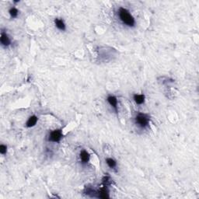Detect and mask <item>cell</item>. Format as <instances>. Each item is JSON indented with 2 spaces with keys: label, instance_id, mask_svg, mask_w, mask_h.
<instances>
[{
  "label": "cell",
  "instance_id": "cell-13",
  "mask_svg": "<svg viewBox=\"0 0 199 199\" xmlns=\"http://www.w3.org/2000/svg\"><path fill=\"white\" fill-rule=\"evenodd\" d=\"M7 151H8V147L7 146L4 144H1L0 145V153L2 154V156L6 155L7 153Z\"/></svg>",
  "mask_w": 199,
  "mask_h": 199
},
{
  "label": "cell",
  "instance_id": "cell-2",
  "mask_svg": "<svg viewBox=\"0 0 199 199\" xmlns=\"http://www.w3.org/2000/svg\"><path fill=\"white\" fill-rule=\"evenodd\" d=\"M150 118L149 115L143 113H138L135 117V123L138 128L145 129L149 126Z\"/></svg>",
  "mask_w": 199,
  "mask_h": 199
},
{
  "label": "cell",
  "instance_id": "cell-5",
  "mask_svg": "<svg viewBox=\"0 0 199 199\" xmlns=\"http://www.w3.org/2000/svg\"><path fill=\"white\" fill-rule=\"evenodd\" d=\"M107 101L109 103L110 106L114 109L116 114H117L118 113V101H117V97L114 95H109L107 97Z\"/></svg>",
  "mask_w": 199,
  "mask_h": 199
},
{
  "label": "cell",
  "instance_id": "cell-4",
  "mask_svg": "<svg viewBox=\"0 0 199 199\" xmlns=\"http://www.w3.org/2000/svg\"><path fill=\"white\" fill-rule=\"evenodd\" d=\"M0 43L1 45L4 47H8L12 44V41L7 33L4 32L3 31H1V37H0Z\"/></svg>",
  "mask_w": 199,
  "mask_h": 199
},
{
  "label": "cell",
  "instance_id": "cell-10",
  "mask_svg": "<svg viewBox=\"0 0 199 199\" xmlns=\"http://www.w3.org/2000/svg\"><path fill=\"white\" fill-rule=\"evenodd\" d=\"M133 100L136 104L142 105L145 103V101H146V96H145V94H143V93H142V94H137V93H135V94H133Z\"/></svg>",
  "mask_w": 199,
  "mask_h": 199
},
{
  "label": "cell",
  "instance_id": "cell-8",
  "mask_svg": "<svg viewBox=\"0 0 199 199\" xmlns=\"http://www.w3.org/2000/svg\"><path fill=\"white\" fill-rule=\"evenodd\" d=\"M97 197L100 198H109V192H108L107 187L105 185H103V187L100 189L97 192Z\"/></svg>",
  "mask_w": 199,
  "mask_h": 199
},
{
  "label": "cell",
  "instance_id": "cell-9",
  "mask_svg": "<svg viewBox=\"0 0 199 199\" xmlns=\"http://www.w3.org/2000/svg\"><path fill=\"white\" fill-rule=\"evenodd\" d=\"M37 122L38 117H37L36 115H31V117H29V118L27 119V121L26 124H25V126L27 128H33V127H34L35 125H37Z\"/></svg>",
  "mask_w": 199,
  "mask_h": 199
},
{
  "label": "cell",
  "instance_id": "cell-7",
  "mask_svg": "<svg viewBox=\"0 0 199 199\" xmlns=\"http://www.w3.org/2000/svg\"><path fill=\"white\" fill-rule=\"evenodd\" d=\"M54 23H55V27H56L57 29H58L61 31H66V24L62 19L55 18V20H54Z\"/></svg>",
  "mask_w": 199,
  "mask_h": 199
},
{
  "label": "cell",
  "instance_id": "cell-1",
  "mask_svg": "<svg viewBox=\"0 0 199 199\" xmlns=\"http://www.w3.org/2000/svg\"><path fill=\"white\" fill-rule=\"evenodd\" d=\"M117 16L120 21L128 27H135L136 22L131 12L124 7H120L117 10Z\"/></svg>",
  "mask_w": 199,
  "mask_h": 199
},
{
  "label": "cell",
  "instance_id": "cell-11",
  "mask_svg": "<svg viewBox=\"0 0 199 199\" xmlns=\"http://www.w3.org/2000/svg\"><path fill=\"white\" fill-rule=\"evenodd\" d=\"M105 161H106V163L107 164V166L111 169H112V170H114L117 166V161L113 158H107L105 160Z\"/></svg>",
  "mask_w": 199,
  "mask_h": 199
},
{
  "label": "cell",
  "instance_id": "cell-3",
  "mask_svg": "<svg viewBox=\"0 0 199 199\" xmlns=\"http://www.w3.org/2000/svg\"><path fill=\"white\" fill-rule=\"evenodd\" d=\"M63 133L62 129H55L49 133L47 136V141L53 143H58L62 139Z\"/></svg>",
  "mask_w": 199,
  "mask_h": 199
},
{
  "label": "cell",
  "instance_id": "cell-12",
  "mask_svg": "<svg viewBox=\"0 0 199 199\" xmlns=\"http://www.w3.org/2000/svg\"><path fill=\"white\" fill-rule=\"evenodd\" d=\"M19 13H20V11L18 10V9L16 7H11L10 9H9V14L10 16L11 19H15L17 18L19 16Z\"/></svg>",
  "mask_w": 199,
  "mask_h": 199
},
{
  "label": "cell",
  "instance_id": "cell-6",
  "mask_svg": "<svg viewBox=\"0 0 199 199\" xmlns=\"http://www.w3.org/2000/svg\"><path fill=\"white\" fill-rule=\"evenodd\" d=\"M79 160H80L81 163L82 165H87L90 160V153L85 149L81 150L80 152H79Z\"/></svg>",
  "mask_w": 199,
  "mask_h": 199
}]
</instances>
